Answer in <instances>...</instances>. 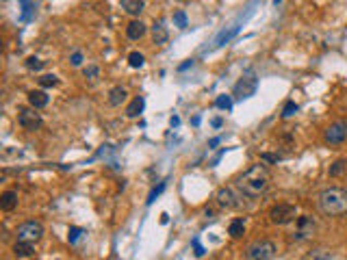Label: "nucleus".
<instances>
[{"instance_id":"nucleus-2","label":"nucleus","mask_w":347,"mask_h":260,"mask_svg":"<svg viewBox=\"0 0 347 260\" xmlns=\"http://www.w3.org/2000/svg\"><path fill=\"white\" fill-rule=\"evenodd\" d=\"M317 206L326 217L347 215V189L341 186H328L317 195Z\"/></svg>"},{"instance_id":"nucleus-36","label":"nucleus","mask_w":347,"mask_h":260,"mask_svg":"<svg viewBox=\"0 0 347 260\" xmlns=\"http://www.w3.org/2000/svg\"><path fill=\"white\" fill-rule=\"evenodd\" d=\"M191 65H193V61H187V63H182V65H180V72H184L187 68H191Z\"/></svg>"},{"instance_id":"nucleus-15","label":"nucleus","mask_w":347,"mask_h":260,"mask_svg":"<svg viewBox=\"0 0 347 260\" xmlns=\"http://www.w3.org/2000/svg\"><path fill=\"white\" fill-rule=\"evenodd\" d=\"M13 208H18V191H5L0 195V210L11 213Z\"/></svg>"},{"instance_id":"nucleus-27","label":"nucleus","mask_w":347,"mask_h":260,"mask_svg":"<svg viewBox=\"0 0 347 260\" xmlns=\"http://www.w3.org/2000/svg\"><path fill=\"white\" fill-rule=\"evenodd\" d=\"M174 24L178 28H187V15H184V11H176L174 13Z\"/></svg>"},{"instance_id":"nucleus-28","label":"nucleus","mask_w":347,"mask_h":260,"mask_svg":"<svg viewBox=\"0 0 347 260\" xmlns=\"http://www.w3.org/2000/svg\"><path fill=\"white\" fill-rule=\"evenodd\" d=\"M83 61H85V56H83V52H80V50L72 52V56H70V63H72V68H80V65H83Z\"/></svg>"},{"instance_id":"nucleus-6","label":"nucleus","mask_w":347,"mask_h":260,"mask_svg":"<svg viewBox=\"0 0 347 260\" xmlns=\"http://www.w3.org/2000/svg\"><path fill=\"white\" fill-rule=\"evenodd\" d=\"M15 234H18V239H22V241L37 243L46 234V230H44V225L39 223V221L30 219V221H24L22 225H18V232H15Z\"/></svg>"},{"instance_id":"nucleus-22","label":"nucleus","mask_w":347,"mask_h":260,"mask_svg":"<svg viewBox=\"0 0 347 260\" xmlns=\"http://www.w3.org/2000/svg\"><path fill=\"white\" fill-rule=\"evenodd\" d=\"M143 63H146V59H143L141 52H131V54H128V65H131L133 70L143 68Z\"/></svg>"},{"instance_id":"nucleus-26","label":"nucleus","mask_w":347,"mask_h":260,"mask_svg":"<svg viewBox=\"0 0 347 260\" xmlns=\"http://www.w3.org/2000/svg\"><path fill=\"white\" fill-rule=\"evenodd\" d=\"M26 68L33 70V72H39V70L44 68V61L37 59V56H28V59H26Z\"/></svg>"},{"instance_id":"nucleus-14","label":"nucleus","mask_w":347,"mask_h":260,"mask_svg":"<svg viewBox=\"0 0 347 260\" xmlns=\"http://www.w3.org/2000/svg\"><path fill=\"white\" fill-rule=\"evenodd\" d=\"M126 98H128V91L122 85H117V87H113L109 91L107 102H109V107H122V104L126 102Z\"/></svg>"},{"instance_id":"nucleus-16","label":"nucleus","mask_w":347,"mask_h":260,"mask_svg":"<svg viewBox=\"0 0 347 260\" xmlns=\"http://www.w3.org/2000/svg\"><path fill=\"white\" fill-rule=\"evenodd\" d=\"M167 39H169V32L165 28V24L163 22H154V24H152V42H154L156 46H165Z\"/></svg>"},{"instance_id":"nucleus-13","label":"nucleus","mask_w":347,"mask_h":260,"mask_svg":"<svg viewBox=\"0 0 347 260\" xmlns=\"http://www.w3.org/2000/svg\"><path fill=\"white\" fill-rule=\"evenodd\" d=\"M28 104L35 109H44L48 107V102H50V95H48L44 89H33V91H28Z\"/></svg>"},{"instance_id":"nucleus-33","label":"nucleus","mask_w":347,"mask_h":260,"mask_svg":"<svg viewBox=\"0 0 347 260\" xmlns=\"http://www.w3.org/2000/svg\"><path fill=\"white\" fill-rule=\"evenodd\" d=\"M261 158L267 160V162H278V160H280L278 154H261Z\"/></svg>"},{"instance_id":"nucleus-1","label":"nucleus","mask_w":347,"mask_h":260,"mask_svg":"<svg viewBox=\"0 0 347 260\" xmlns=\"http://www.w3.org/2000/svg\"><path fill=\"white\" fill-rule=\"evenodd\" d=\"M271 184V174L269 169L263 165V162H258V165H252L243 172L239 178H237V189L245 195V198L254 200V198H261V195L269 189Z\"/></svg>"},{"instance_id":"nucleus-19","label":"nucleus","mask_w":347,"mask_h":260,"mask_svg":"<svg viewBox=\"0 0 347 260\" xmlns=\"http://www.w3.org/2000/svg\"><path fill=\"white\" fill-rule=\"evenodd\" d=\"M243 232H245V223H243V219H235V221H230V225H228V234H230L232 239L243 237Z\"/></svg>"},{"instance_id":"nucleus-11","label":"nucleus","mask_w":347,"mask_h":260,"mask_svg":"<svg viewBox=\"0 0 347 260\" xmlns=\"http://www.w3.org/2000/svg\"><path fill=\"white\" fill-rule=\"evenodd\" d=\"M146 32H148V26H146V24H143L139 18H135V20L128 22V26H126V35H128V39H133V42H139V39L146 37Z\"/></svg>"},{"instance_id":"nucleus-7","label":"nucleus","mask_w":347,"mask_h":260,"mask_svg":"<svg viewBox=\"0 0 347 260\" xmlns=\"http://www.w3.org/2000/svg\"><path fill=\"white\" fill-rule=\"evenodd\" d=\"M245 195L243 193H237L235 189H230V186H224V189L217 191V204L226 210H232V208H241V200H243Z\"/></svg>"},{"instance_id":"nucleus-12","label":"nucleus","mask_w":347,"mask_h":260,"mask_svg":"<svg viewBox=\"0 0 347 260\" xmlns=\"http://www.w3.org/2000/svg\"><path fill=\"white\" fill-rule=\"evenodd\" d=\"M119 9L128 13L131 18H139L143 9H146V3L143 0H119Z\"/></svg>"},{"instance_id":"nucleus-23","label":"nucleus","mask_w":347,"mask_h":260,"mask_svg":"<svg viewBox=\"0 0 347 260\" xmlns=\"http://www.w3.org/2000/svg\"><path fill=\"white\" fill-rule=\"evenodd\" d=\"M59 85V78H56L54 74H44L42 78H39V87L42 89H50V87H56Z\"/></svg>"},{"instance_id":"nucleus-25","label":"nucleus","mask_w":347,"mask_h":260,"mask_svg":"<svg viewBox=\"0 0 347 260\" xmlns=\"http://www.w3.org/2000/svg\"><path fill=\"white\" fill-rule=\"evenodd\" d=\"M297 111H300V109H297V104H295L293 100H289V102L285 104V109H282V117L289 119V117H293Z\"/></svg>"},{"instance_id":"nucleus-39","label":"nucleus","mask_w":347,"mask_h":260,"mask_svg":"<svg viewBox=\"0 0 347 260\" xmlns=\"http://www.w3.org/2000/svg\"><path fill=\"white\" fill-rule=\"evenodd\" d=\"M282 3V0H273V5H280Z\"/></svg>"},{"instance_id":"nucleus-21","label":"nucleus","mask_w":347,"mask_h":260,"mask_svg":"<svg viewBox=\"0 0 347 260\" xmlns=\"http://www.w3.org/2000/svg\"><path fill=\"white\" fill-rule=\"evenodd\" d=\"M215 107L217 109H222V111H232V98L230 95H217V100H215Z\"/></svg>"},{"instance_id":"nucleus-5","label":"nucleus","mask_w":347,"mask_h":260,"mask_svg":"<svg viewBox=\"0 0 347 260\" xmlns=\"http://www.w3.org/2000/svg\"><path fill=\"white\" fill-rule=\"evenodd\" d=\"M324 141L328 145H341V143H345L347 141V121L345 119L332 121V124L326 128V133H324Z\"/></svg>"},{"instance_id":"nucleus-17","label":"nucleus","mask_w":347,"mask_h":260,"mask_svg":"<svg viewBox=\"0 0 347 260\" xmlns=\"http://www.w3.org/2000/svg\"><path fill=\"white\" fill-rule=\"evenodd\" d=\"M13 254L18 258H30V256H35V247H33V243L30 241L18 239L15 241V245H13Z\"/></svg>"},{"instance_id":"nucleus-29","label":"nucleus","mask_w":347,"mask_h":260,"mask_svg":"<svg viewBox=\"0 0 347 260\" xmlns=\"http://www.w3.org/2000/svg\"><path fill=\"white\" fill-rule=\"evenodd\" d=\"M306 258L308 260H332L334 256L332 254H321V251H312V254H308Z\"/></svg>"},{"instance_id":"nucleus-35","label":"nucleus","mask_w":347,"mask_h":260,"mask_svg":"<svg viewBox=\"0 0 347 260\" xmlns=\"http://www.w3.org/2000/svg\"><path fill=\"white\" fill-rule=\"evenodd\" d=\"M169 124H172V128H176V126H178V124H180V119H178V117H176V115H174L172 119H169Z\"/></svg>"},{"instance_id":"nucleus-18","label":"nucleus","mask_w":347,"mask_h":260,"mask_svg":"<svg viewBox=\"0 0 347 260\" xmlns=\"http://www.w3.org/2000/svg\"><path fill=\"white\" fill-rule=\"evenodd\" d=\"M143 107H146V100H143V95H137L135 100L126 107V117H131V119L139 117L141 113H143Z\"/></svg>"},{"instance_id":"nucleus-30","label":"nucleus","mask_w":347,"mask_h":260,"mask_svg":"<svg viewBox=\"0 0 347 260\" xmlns=\"http://www.w3.org/2000/svg\"><path fill=\"white\" fill-rule=\"evenodd\" d=\"M239 30V26H235V28H232L230 32H222V35H219V39H217V46H222L224 42H228V39L232 37V35H235V32Z\"/></svg>"},{"instance_id":"nucleus-32","label":"nucleus","mask_w":347,"mask_h":260,"mask_svg":"<svg viewBox=\"0 0 347 260\" xmlns=\"http://www.w3.org/2000/svg\"><path fill=\"white\" fill-rule=\"evenodd\" d=\"M80 234H83L80 228H70V243H76L80 239Z\"/></svg>"},{"instance_id":"nucleus-37","label":"nucleus","mask_w":347,"mask_h":260,"mask_svg":"<svg viewBox=\"0 0 347 260\" xmlns=\"http://www.w3.org/2000/svg\"><path fill=\"white\" fill-rule=\"evenodd\" d=\"M167 221H169V217H167V213H163V215H161V223H163V225H165Z\"/></svg>"},{"instance_id":"nucleus-10","label":"nucleus","mask_w":347,"mask_h":260,"mask_svg":"<svg viewBox=\"0 0 347 260\" xmlns=\"http://www.w3.org/2000/svg\"><path fill=\"white\" fill-rule=\"evenodd\" d=\"M312 234H314V221H312V217H308V215L297 217L295 219V234H293V239L304 241V239H310Z\"/></svg>"},{"instance_id":"nucleus-8","label":"nucleus","mask_w":347,"mask_h":260,"mask_svg":"<svg viewBox=\"0 0 347 260\" xmlns=\"http://www.w3.org/2000/svg\"><path fill=\"white\" fill-rule=\"evenodd\" d=\"M37 111H39V109H35V107L22 109L20 115H18V124H20L24 130H28V133H35V130L42 128V115H39Z\"/></svg>"},{"instance_id":"nucleus-9","label":"nucleus","mask_w":347,"mask_h":260,"mask_svg":"<svg viewBox=\"0 0 347 260\" xmlns=\"http://www.w3.org/2000/svg\"><path fill=\"white\" fill-rule=\"evenodd\" d=\"M256 85H258L256 76L252 74V72H247V74H245V76H241V80L235 85V98H237V100H245V98L254 95Z\"/></svg>"},{"instance_id":"nucleus-4","label":"nucleus","mask_w":347,"mask_h":260,"mask_svg":"<svg viewBox=\"0 0 347 260\" xmlns=\"http://www.w3.org/2000/svg\"><path fill=\"white\" fill-rule=\"evenodd\" d=\"M297 219V208L293 204H278L269 210V221L273 225H287Z\"/></svg>"},{"instance_id":"nucleus-34","label":"nucleus","mask_w":347,"mask_h":260,"mask_svg":"<svg viewBox=\"0 0 347 260\" xmlns=\"http://www.w3.org/2000/svg\"><path fill=\"white\" fill-rule=\"evenodd\" d=\"M193 247H196V256H204V249L200 247V243H198V241H193Z\"/></svg>"},{"instance_id":"nucleus-31","label":"nucleus","mask_w":347,"mask_h":260,"mask_svg":"<svg viewBox=\"0 0 347 260\" xmlns=\"http://www.w3.org/2000/svg\"><path fill=\"white\" fill-rule=\"evenodd\" d=\"M163 189H165V182H161V184L156 186V189L150 193V198H148V204H152V202H154V200L159 198V195H161V191H163Z\"/></svg>"},{"instance_id":"nucleus-3","label":"nucleus","mask_w":347,"mask_h":260,"mask_svg":"<svg viewBox=\"0 0 347 260\" xmlns=\"http://www.w3.org/2000/svg\"><path fill=\"white\" fill-rule=\"evenodd\" d=\"M276 256H278V245L267 239L256 241L245 249V258H249V260H271Z\"/></svg>"},{"instance_id":"nucleus-20","label":"nucleus","mask_w":347,"mask_h":260,"mask_svg":"<svg viewBox=\"0 0 347 260\" xmlns=\"http://www.w3.org/2000/svg\"><path fill=\"white\" fill-rule=\"evenodd\" d=\"M83 76L87 78V80H91V83H96V80H98L100 78V68H98V65H87V68L83 70Z\"/></svg>"},{"instance_id":"nucleus-24","label":"nucleus","mask_w":347,"mask_h":260,"mask_svg":"<svg viewBox=\"0 0 347 260\" xmlns=\"http://www.w3.org/2000/svg\"><path fill=\"white\" fill-rule=\"evenodd\" d=\"M345 169H347V160L345 158H338L336 162H332V167H330V176L336 178V176H341Z\"/></svg>"},{"instance_id":"nucleus-38","label":"nucleus","mask_w":347,"mask_h":260,"mask_svg":"<svg viewBox=\"0 0 347 260\" xmlns=\"http://www.w3.org/2000/svg\"><path fill=\"white\" fill-rule=\"evenodd\" d=\"M217 143H219V139H217V137H215V139H211V141H208V145H211V148H215Z\"/></svg>"}]
</instances>
